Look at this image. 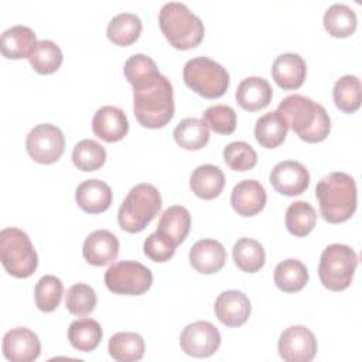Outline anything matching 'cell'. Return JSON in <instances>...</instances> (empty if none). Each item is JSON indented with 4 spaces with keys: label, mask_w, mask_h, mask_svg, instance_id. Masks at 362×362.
<instances>
[{
    "label": "cell",
    "mask_w": 362,
    "mask_h": 362,
    "mask_svg": "<svg viewBox=\"0 0 362 362\" xmlns=\"http://www.w3.org/2000/svg\"><path fill=\"white\" fill-rule=\"evenodd\" d=\"M158 24L167 41L177 49L197 47L204 35L202 20L181 1H168L158 11Z\"/></svg>",
    "instance_id": "cell-4"
},
{
    "label": "cell",
    "mask_w": 362,
    "mask_h": 362,
    "mask_svg": "<svg viewBox=\"0 0 362 362\" xmlns=\"http://www.w3.org/2000/svg\"><path fill=\"white\" fill-rule=\"evenodd\" d=\"M0 260L6 272L17 279L30 277L38 266V256L30 236L14 226L0 230Z\"/></svg>",
    "instance_id": "cell-6"
},
{
    "label": "cell",
    "mask_w": 362,
    "mask_h": 362,
    "mask_svg": "<svg viewBox=\"0 0 362 362\" xmlns=\"http://www.w3.org/2000/svg\"><path fill=\"white\" fill-rule=\"evenodd\" d=\"M273 280L281 291L296 293L305 287L308 281V270L303 262L297 259H286L276 266Z\"/></svg>",
    "instance_id": "cell-27"
},
{
    "label": "cell",
    "mask_w": 362,
    "mask_h": 362,
    "mask_svg": "<svg viewBox=\"0 0 362 362\" xmlns=\"http://www.w3.org/2000/svg\"><path fill=\"white\" fill-rule=\"evenodd\" d=\"M335 106L344 113H354L361 107L362 88L356 75H344L335 81L332 88Z\"/></svg>",
    "instance_id": "cell-33"
},
{
    "label": "cell",
    "mask_w": 362,
    "mask_h": 362,
    "mask_svg": "<svg viewBox=\"0 0 362 362\" xmlns=\"http://www.w3.org/2000/svg\"><path fill=\"white\" fill-rule=\"evenodd\" d=\"M98 303L96 293L93 287L85 283H76L71 286L66 291L65 305L66 310L74 315H86L90 314Z\"/></svg>",
    "instance_id": "cell-39"
},
{
    "label": "cell",
    "mask_w": 362,
    "mask_h": 362,
    "mask_svg": "<svg viewBox=\"0 0 362 362\" xmlns=\"http://www.w3.org/2000/svg\"><path fill=\"white\" fill-rule=\"evenodd\" d=\"M202 120L215 133L230 134L236 129V112L229 105H212L202 113Z\"/></svg>",
    "instance_id": "cell-41"
},
{
    "label": "cell",
    "mask_w": 362,
    "mask_h": 362,
    "mask_svg": "<svg viewBox=\"0 0 362 362\" xmlns=\"http://www.w3.org/2000/svg\"><path fill=\"white\" fill-rule=\"evenodd\" d=\"M105 284L115 294L140 296L151 287L153 273L140 262L120 260L106 270Z\"/></svg>",
    "instance_id": "cell-9"
},
{
    "label": "cell",
    "mask_w": 362,
    "mask_h": 362,
    "mask_svg": "<svg viewBox=\"0 0 362 362\" xmlns=\"http://www.w3.org/2000/svg\"><path fill=\"white\" fill-rule=\"evenodd\" d=\"M225 163L235 171H247L257 163V153L246 141H232L223 148Z\"/></svg>",
    "instance_id": "cell-42"
},
{
    "label": "cell",
    "mask_w": 362,
    "mask_h": 362,
    "mask_svg": "<svg viewBox=\"0 0 362 362\" xmlns=\"http://www.w3.org/2000/svg\"><path fill=\"white\" fill-rule=\"evenodd\" d=\"M267 201L264 187L257 180H242L230 192V205L240 216L259 214Z\"/></svg>",
    "instance_id": "cell-18"
},
{
    "label": "cell",
    "mask_w": 362,
    "mask_h": 362,
    "mask_svg": "<svg viewBox=\"0 0 362 362\" xmlns=\"http://www.w3.org/2000/svg\"><path fill=\"white\" fill-rule=\"evenodd\" d=\"M141 28H143V24L137 14L119 13L115 17H112L110 21L107 23L106 34L113 44L120 47H127L139 38Z\"/></svg>",
    "instance_id": "cell-29"
},
{
    "label": "cell",
    "mask_w": 362,
    "mask_h": 362,
    "mask_svg": "<svg viewBox=\"0 0 362 362\" xmlns=\"http://www.w3.org/2000/svg\"><path fill=\"white\" fill-rule=\"evenodd\" d=\"M191 266L202 273L212 274L219 272L226 262V250L223 245L215 239H199L189 249Z\"/></svg>",
    "instance_id": "cell-19"
},
{
    "label": "cell",
    "mask_w": 362,
    "mask_h": 362,
    "mask_svg": "<svg viewBox=\"0 0 362 362\" xmlns=\"http://www.w3.org/2000/svg\"><path fill=\"white\" fill-rule=\"evenodd\" d=\"M112 188L99 178L82 181L75 189V201L78 206L88 214H100L112 204Z\"/></svg>",
    "instance_id": "cell-21"
},
{
    "label": "cell",
    "mask_w": 362,
    "mask_h": 362,
    "mask_svg": "<svg viewBox=\"0 0 362 362\" xmlns=\"http://www.w3.org/2000/svg\"><path fill=\"white\" fill-rule=\"evenodd\" d=\"M175 247H177L175 243L165 233L160 230L150 233L143 243L144 255L153 262H158V263H164L170 260L175 253Z\"/></svg>",
    "instance_id": "cell-43"
},
{
    "label": "cell",
    "mask_w": 362,
    "mask_h": 362,
    "mask_svg": "<svg viewBox=\"0 0 362 362\" xmlns=\"http://www.w3.org/2000/svg\"><path fill=\"white\" fill-rule=\"evenodd\" d=\"M64 284L61 279L54 274L42 276L34 287V300L38 310L44 313L54 311L62 298Z\"/></svg>",
    "instance_id": "cell-38"
},
{
    "label": "cell",
    "mask_w": 362,
    "mask_h": 362,
    "mask_svg": "<svg viewBox=\"0 0 362 362\" xmlns=\"http://www.w3.org/2000/svg\"><path fill=\"white\" fill-rule=\"evenodd\" d=\"M287 130L288 127L281 116L276 110H272L256 120L255 137L260 146L266 148H276L284 141Z\"/></svg>",
    "instance_id": "cell-32"
},
{
    "label": "cell",
    "mask_w": 362,
    "mask_h": 362,
    "mask_svg": "<svg viewBox=\"0 0 362 362\" xmlns=\"http://www.w3.org/2000/svg\"><path fill=\"white\" fill-rule=\"evenodd\" d=\"M3 354L11 362H33L41 354V342L30 328L17 327L4 334Z\"/></svg>",
    "instance_id": "cell-14"
},
{
    "label": "cell",
    "mask_w": 362,
    "mask_h": 362,
    "mask_svg": "<svg viewBox=\"0 0 362 362\" xmlns=\"http://www.w3.org/2000/svg\"><path fill=\"white\" fill-rule=\"evenodd\" d=\"M72 161L82 171L99 170L106 161V150L92 139L78 141L72 150Z\"/></svg>",
    "instance_id": "cell-37"
},
{
    "label": "cell",
    "mask_w": 362,
    "mask_h": 362,
    "mask_svg": "<svg viewBox=\"0 0 362 362\" xmlns=\"http://www.w3.org/2000/svg\"><path fill=\"white\" fill-rule=\"evenodd\" d=\"M315 209L307 201H294L286 209V228L294 236L303 238L308 235L315 226Z\"/></svg>",
    "instance_id": "cell-35"
},
{
    "label": "cell",
    "mask_w": 362,
    "mask_h": 362,
    "mask_svg": "<svg viewBox=\"0 0 362 362\" xmlns=\"http://www.w3.org/2000/svg\"><path fill=\"white\" fill-rule=\"evenodd\" d=\"M356 266L358 255L351 246L331 243L321 253L318 276L328 290L342 291L349 287Z\"/></svg>",
    "instance_id": "cell-8"
},
{
    "label": "cell",
    "mask_w": 362,
    "mask_h": 362,
    "mask_svg": "<svg viewBox=\"0 0 362 362\" xmlns=\"http://www.w3.org/2000/svg\"><path fill=\"white\" fill-rule=\"evenodd\" d=\"M322 23L328 34L337 38H344L356 30L358 18L355 10L348 4L334 3L325 10Z\"/></svg>",
    "instance_id": "cell-28"
},
{
    "label": "cell",
    "mask_w": 362,
    "mask_h": 362,
    "mask_svg": "<svg viewBox=\"0 0 362 362\" xmlns=\"http://www.w3.org/2000/svg\"><path fill=\"white\" fill-rule=\"evenodd\" d=\"M273 96V89L267 79L262 76H247L238 85L235 98L238 105L249 112L266 107Z\"/></svg>",
    "instance_id": "cell-22"
},
{
    "label": "cell",
    "mask_w": 362,
    "mask_h": 362,
    "mask_svg": "<svg viewBox=\"0 0 362 362\" xmlns=\"http://www.w3.org/2000/svg\"><path fill=\"white\" fill-rule=\"evenodd\" d=\"M119 239L107 229H96L89 233L82 246L83 259L92 266L112 263L119 255Z\"/></svg>",
    "instance_id": "cell-16"
},
{
    "label": "cell",
    "mask_w": 362,
    "mask_h": 362,
    "mask_svg": "<svg viewBox=\"0 0 362 362\" xmlns=\"http://www.w3.org/2000/svg\"><path fill=\"white\" fill-rule=\"evenodd\" d=\"M175 143L185 150H199L209 141V129L202 119L185 117L173 132Z\"/></svg>",
    "instance_id": "cell-30"
},
{
    "label": "cell",
    "mask_w": 362,
    "mask_h": 362,
    "mask_svg": "<svg viewBox=\"0 0 362 362\" xmlns=\"http://www.w3.org/2000/svg\"><path fill=\"white\" fill-rule=\"evenodd\" d=\"M161 208V195L158 189L148 182H141L130 188L117 211L119 226L129 232H141L158 214Z\"/></svg>",
    "instance_id": "cell-5"
},
{
    "label": "cell",
    "mask_w": 362,
    "mask_h": 362,
    "mask_svg": "<svg viewBox=\"0 0 362 362\" xmlns=\"http://www.w3.org/2000/svg\"><path fill=\"white\" fill-rule=\"evenodd\" d=\"M232 256L236 266L246 273L259 272L266 260V253L260 242L252 238H240L235 242Z\"/></svg>",
    "instance_id": "cell-34"
},
{
    "label": "cell",
    "mask_w": 362,
    "mask_h": 362,
    "mask_svg": "<svg viewBox=\"0 0 362 362\" xmlns=\"http://www.w3.org/2000/svg\"><path fill=\"white\" fill-rule=\"evenodd\" d=\"M252 311L249 297L239 290L222 291L215 300V314L226 327L243 325Z\"/></svg>",
    "instance_id": "cell-15"
},
{
    "label": "cell",
    "mask_w": 362,
    "mask_h": 362,
    "mask_svg": "<svg viewBox=\"0 0 362 362\" xmlns=\"http://www.w3.org/2000/svg\"><path fill=\"white\" fill-rule=\"evenodd\" d=\"M189 187L197 197L212 199L222 192L225 187V175L219 167L214 164H202L192 171Z\"/></svg>",
    "instance_id": "cell-24"
},
{
    "label": "cell",
    "mask_w": 362,
    "mask_h": 362,
    "mask_svg": "<svg viewBox=\"0 0 362 362\" xmlns=\"http://www.w3.org/2000/svg\"><path fill=\"white\" fill-rule=\"evenodd\" d=\"M123 74L132 86L146 82L160 74L157 64L153 58L144 54H133L129 57L123 66Z\"/></svg>",
    "instance_id": "cell-40"
},
{
    "label": "cell",
    "mask_w": 362,
    "mask_h": 362,
    "mask_svg": "<svg viewBox=\"0 0 362 362\" xmlns=\"http://www.w3.org/2000/svg\"><path fill=\"white\" fill-rule=\"evenodd\" d=\"M102 335L103 332L100 324L89 317L72 321L68 328L69 344L81 352H90L96 349L100 344Z\"/></svg>",
    "instance_id": "cell-25"
},
{
    "label": "cell",
    "mask_w": 362,
    "mask_h": 362,
    "mask_svg": "<svg viewBox=\"0 0 362 362\" xmlns=\"http://www.w3.org/2000/svg\"><path fill=\"white\" fill-rule=\"evenodd\" d=\"M277 349L286 362H310L317 354L318 344L311 329L304 325H291L281 332Z\"/></svg>",
    "instance_id": "cell-12"
},
{
    "label": "cell",
    "mask_w": 362,
    "mask_h": 362,
    "mask_svg": "<svg viewBox=\"0 0 362 362\" xmlns=\"http://www.w3.org/2000/svg\"><path fill=\"white\" fill-rule=\"evenodd\" d=\"M107 351L117 362H136L144 355V339L137 332H116L109 339Z\"/></svg>",
    "instance_id": "cell-26"
},
{
    "label": "cell",
    "mask_w": 362,
    "mask_h": 362,
    "mask_svg": "<svg viewBox=\"0 0 362 362\" xmlns=\"http://www.w3.org/2000/svg\"><path fill=\"white\" fill-rule=\"evenodd\" d=\"M37 45L35 33L23 24L11 25L0 37V49L3 57L10 59L30 58Z\"/></svg>",
    "instance_id": "cell-23"
},
{
    "label": "cell",
    "mask_w": 362,
    "mask_h": 362,
    "mask_svg": "<svg viewBox=\"0 0 362 362\" xmlns=\"http://www.w3.org/2000/svg\"><path fill=\"white\" fill-rule=\"evenodd\" d=\"M305 61L296 52L280 54L272 65V76L274 82L286 90L300 88L305 79Z\"/></svg>",
    "instance_id": "cell-20"
},
{
    "label": "cell",
    "mask_w": 362,
    "mask_h": 362,
    "mask_svg": "<svg viewBox=\"0 0 362 362\" xmlns=\"http://www.w3.org/2000/svg\"><path fill=\"white\" fill-rule=\"evenodd\" d=\"M315 197L320 204V212L327 222H345L356 209V182L346 173L332 171L318 181Z\"/></svg>",
    "instance_id": "cell-3"
},
{
    "label": "cell",
    "mask_w": 362,
    "mask_h": 362,
    "mask_svg": "<svg viewBox=\"0 0 362 362\" xmlns=\"http://www.w3.org/2000/svg\"><path fill=\"white\" fill-rule=\"evenodd\" d=\"M181 349L194 358L212 356L221 346V334L209 321H195L181 331Z\"/></svg>",
    "instance_id": "cell-11"
},
{
    "label": "cell",
    "mask_w": 362,
    "mask_h": 362,
    "mask_svg": "<svg viewBox=\"0 0 362 362\" xmlns=\"http://www.w3.org/2000/svg\"><path fill=\"white\" fill-rule=\"evenodd\" d=\"M28 156L40 164H52L61 158L65 150L62 130L51 123L34 126L25 137Z\"/></svg>",
    "instance_id": "cell-10"
},
{
    "label": "cell",
    "mask_w": 362,
    "mask_h": 362,
    "mask_svg": "<svg viewBox=\"0 0 362 362\" xmlns=\"http://www.w3.org/2000/svg\"><path fill=\"white\" fill-rule=\"evenodd\" d=\"M92 130L99 139L107 143H115L127 134L129 120L120 107L105 105L93 115Z\"/></svg>",
    "instance_id": "cell-17"
},
{
    "label": "cell",
    "mask_w": 362,
    "mask_h": 362,
    "mask_svg": "<svg viewBox=\"0 0 362 362\" xmlns=\"http://www.w3.org/2000/svg\"><path fill=\"white\" fill-rule=\"evenodd\" d=\"M276 112L281 116L288 129L307 143H320L327 139L331 130V119L322 105L313 99L294 93L286 96Z\"/></svg>",
    "instance_id": "cell-2"
},
{
    "label": "cell",
    "mask_w": 362,
    "mask_h": 362,
    "mask_svg": "<svg viewBox=\"0 0 362 362\" xmlns=\"http://www.w3.org/2000/svg\"><path fill=\"white\" fill-rule=\"evenodd\" d=\"M62 58L64 55L59 45L51 40H41L37 42L28 61L35 72L48 75L54 74L61 66Z\"/></svg>",
    "instance_id": "cell-36"
},
{
    "label": "cell",
    "mask_w": 362,
    "mask_h": 362,
    "mask_svg": "<svg viewBox=\"0 0 362 362\" xmlns=\"http://www.w3.org/2000/svg\"><path fill=\"white\" fill-rule=\"evenodd\" d=\"M273 188L287 197L303 194L310 185V173L300 161L284 160L277 163L269 175Z\"/></svg>",
    "instance_id": "cell-13"
},
{
    "label": "cell",
    "mask_w": 362,
    "mask_h": 362,
    "mask_svg": "<svg viewBox=\"0 0 362 362\" xmlns=\"http://www.w3.org/2000/svg\"><path fill=\"white\" fill-rule=\"evenodd\" d=\"M174 90L163 74L133 86V113L147 129L164 127L174 116Z\"/></svg>",
    "instance_id": "cell-1"
},
{
    "label": "cell",
    "mask_w": 362,
    "mask_h": 362,
    "mask_svg": "<svg viewBox=\"0 0 362 362\" xmlns=\"http://www.w3.org/2000/svg\"><path fill=\"white\" fill-rule=\"evenodd\" d=\"M191 228V215L182 205H171L163 214L157 230L165 233L178 246L182 243Z\"/></svg>",
    "instance_id": "cell-31"
},
{
    "label": "cell",
    "mask_w": 362,
    "mask_h": 362,
    "mask_svg": "<svg viewBox=\"0 0 362 362\" xmlns=\"http://www.w3.org/2000/svg\"><path fill=\"white\" fill-rule=\"evenodd\" d=\"M182 78L189 89L206 99L221 98L229 86L226 68L208 57L188 59L182 69Z\"/></svg>",
    "instance_id": "cell-7"
}]
</instances>
